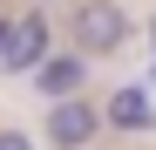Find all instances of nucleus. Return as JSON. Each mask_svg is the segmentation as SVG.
I'll use <instances>...</instances> for the list:
<instances>
[{"instance_id": "f257e3e1", "label": "nucleus", "mask_w": 156, "mask_h": 150, "mask_svg": "<svg viewBox=\"0 0 156 150\" xmlns=\"http://www.w3.org/2000/svg\"><path fill=\"white\" fill-rule=\"evenodd\" d=\"M68 34H75V55H115L136 34V21H129L122 0H82L75 21H68Z\"/></svg>"}, {"instance_id": "f03ea898", "label": "nucleus", "mask_w": 156, "mask_h": 150, "mask_svg": "<svg viewBox=\"0 0 156 150\" xmlns=\"http://www.w3.org/2000/svg\"><path fill=\"white\" fill-rule=\"evenodd\" d=\"M48 55H55V21H48V7H27L7 21V62H0V75H34Z\"/></svg>"}, {"instance_id": "7ed1b4c3", "label": "nucleus", "mask_w": 156, "mask_h": 150, "mask_svg": "<svg viewBox=\"0 0 156 150\" xmlns=\"http://www.w3.org/2000/svg\"><path fill=\"white\" fill-rule=\"evenodd\" d=\"M41 130H48V143H55V150H95V137H102V103H88V96L55 103Z\"/></svg>"}, {"instance_id": "20e7f679", "label": "nucleus", "mask_w": 156, "mask_h": 150, "mask_svg": "<svg viewBox=\"0 0 156 150\" xmlns=\"http://www.w3.org/2000/svg\"><path fill=\"white\" fill-rule=\"evenodd\" d=\"M27 82H34V96H41L48 109H55V103H75V96L88 89V55L61 48V55H48V62H41V68L27 75Z\"/></svg>"}, {"instance_id": "39448f33", "label": "nucleus", "mask_w": 156, "mask_h": 150, "mask_svg": "<svg viewBox=\"0 0 156 150\" xmlns=\"http://www.w3.org/2000/svg\"><path fill=\"white\" fill-rule=\"evenodd\" d=\"M102 130H122V137H149L156 130V103L143 82H115L102 96Z\"/></svg>"}, {"instance_id": "423d86ee", "label": "nucleus", "mask_w": 156, "mask_h": 150, "mask_svg": "<svg viewBox=\"0 0 156 150\" xmlns=\"http://www.w3.org/2000/svg\"><path fill=\"white\" fill-rule=\"evenodd\" d=\"M0 150H34V143H27V130H14V123H0Z\"/></svg>"}, {"instance_id": "0eeeda50", "label": "nucleus", "mask_w": 156, "mask_h": 150, "mask_svg": "<svg viewBox=\"0 0 156 150\" xmlns=\"http://www.w3.org/2000/svg\"><path fill=\"white\" fill-rule=\"evenodd\" d=\"M7 21H14V14H0V62H7Z\"/></svg>"}, {"instance_id": "6e6552de", "label": "nucleus", "mask_w": 156, "mask_h": 150, "mask_svg": "<svg viewBox=\"0 0 156 150\" xmlns=\"http://www.w3.org/2000/svg\"><path fill=\"white\" fill-rule=\"evenodd\" d=\"M149 48H156V14H149ZM149 82H156V68H149Z\"/></svg>"}, {"instance_id": "1a4fd4ad", "label": "nucleus", "mask_w": 156, "mask_h": 150, "mask_svg": "<svg viewBox=\"0 0 156 150\" xmlns=\"http://www.w3.org/2000/svg\"><path fill=\"white\" fill-rule=\"evenodd\" d=\"M34 7H55V0H34Z\"/></svg>"}]
</instances>
